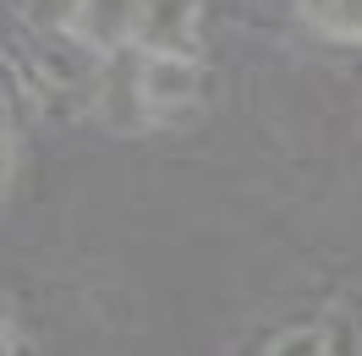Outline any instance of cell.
<instances>
[{"mask_svg": "<svg viewBox=\"0 0 362 356\" xmlns=\"http://www.w3.org/2000/svg\"><path fill=\"white\" fill-rule=\"evenodd\" d=\"M0 351H6V356H28L23 329H17V318H6V324H0Z\"/></svg>", "mask_w": 362, "mask_h": 356, "instance_id": "5", "label": "cell"}, {"mask_svg": "<svg viewBox=\"0 0 362 356\" xmlns=\"http://www.w3.org/2000/svg\"><path fill=\"white\" fill-rule=\"evenodd\" d=\"M324 334H329V356H362V296L340 302V307L329 312Z\"/></svg>", "mask_w": 362, "mask_h": 356, "instance_id": "3", "label": "cell"}, {"mask_svg": "<svg viewBox=\"0 0 362 356\" xmlns=\"http://www.w3.org/2000/svg\"><path fill=\"white\" fill-rule=\"evenodd\" d=\"M264 356H329V334H324V324H291L269 340Z\"/></svg>", "mask_w": 362, "mask_h": 356, "instance_id": "4", "label": "cell"}, {"mask_svg": "<svg viewBox=\"0 0 362 356\" xmlns=\"http://www.w3.org/2000/svg\"><path fill=\"white\" fill-rule=\"evenodd\" d=\"M132 55H198V0H143Z\"/></svg>", "mask_w": 362, "mask_h": 356, "instance_id": "1", "label": "cell"}, {"mask_svg": "<svg viewBox=\"0 0 362 356\" xmlns=\"http://www.w3.org/2000/svg\"><path fill=\"white\" fill-rule=\"evenodd\" d=\"M302 17L329 33V39H346V44H362V0H296Z\"/></svg>", "mask_w": 362, "mask_h": 356, "instance_id": "2", "label": "cell"}]
</instances>
